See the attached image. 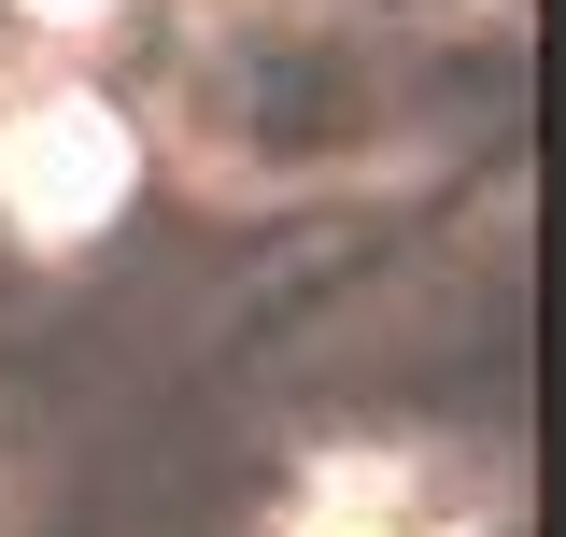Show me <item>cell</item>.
Segmentation results:
<instances>
[{
	"label": "cell",
	"instance_id": "6da1fadb",
	"mask_svg": "<svg viewBox=\"0 0 566 537\" xmlns=\"http://www.w3.org/2000/svg\"><path fill=\"white\" fill-rule=\"evenodd\" d=\"M114 185H128V141H114V114H85V99H43L29 128H0V199L29 212L43 241H71Z\"/></svg>",
	"mask_w": 566,
	"mask_h": 537
},
{
	"label": "cell",
	"instance_id": "3957f363",
	"mask_svg": "<svg viewBox=\"0 0 566 537\" xmlns=\"http://www.w3.org/2000/svg\"><path fill=\"white\" fill-rule=\"evenodd\" d=\"M0 524H14V424H0Z\"/></svg>",
	"mask_w": 566,
	"mask_h": 537
},
{
	"label": "cell",
	"instance_id": "7a4b0ae2",
	"mask_svg": "<svg viewBox=\"0 0 566 537\" xmlns=\"http://www.w3.org/2000/svg\"><path fill=\"white\" fill-rule=\"evenodd\" d=\"M297 537H453V509L439 495H397V467H326Z\"/></svg>",
	"mask_w": 566,
	"mask_h": 537
}]
</instances>
